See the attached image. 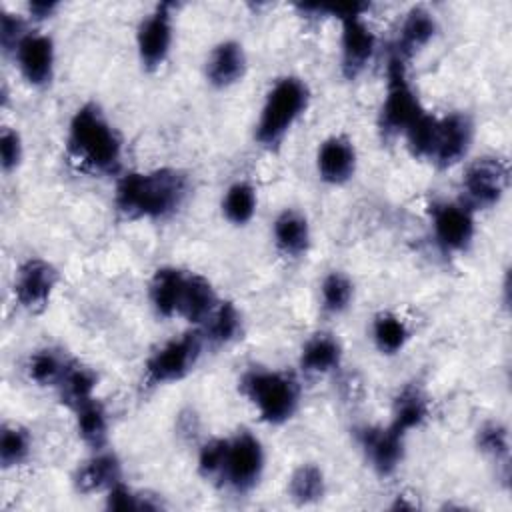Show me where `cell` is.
I'll list each match as a JSON object with an SVG mask.
<instances>
[{
  "label": "cell",
  "mask_w": 512,
  "mask_h": 512,
  "mask_svg": "<svg viewBox=\"0 0 512 512\" xmlns=\"http://www.w3.org/2000/svg\"><path fill=\"white\" fill-rule=\"evenodd\" d=\"M204 340L212 344H228L238 338L242 330V318L238 308L232 302H218L216 310L204 322Z\"/></svg>",
  "instance_id": "26"
},
{
  "label": "cell",
  "mask_w": 512,
  "mask_h": 512,
  "mask_svg": "<svg viewBox=\"0 0 512 512\" xmlns=\"http://www.w3.org/2000/svg\"><path fill=\"white\" fill-rule=\"evenodd\" d=\"M318 174L328 184H344L354 176L356 170V150L346 136L326 138L316 156Z\"/></svg>",
  "instance_id": "16"
},
{
  "label": "cell",
  "mask_w": 512,
  "mask_h": 512,
  "mask_svg": "<svg viewBox=\"0 0 512 512\" xmlns=\"http://www.w3.org/2000/svg\"><path fill=\"white\" fill-rule=\"evenodd\" d=\"M342 22V72L348 78L358 76L366 64L370 62L374 48H376V36L370 30V26L362 20V16L344 18Z\"/></svg>",
  "instance_id": "15"
},
{
  "label": "cell",
  "mask_w": 512,
  "mask_h": 512,
  "mask_svg": "<svg viewBox=\"0 0 512 512\" xmlns=\"http://www.w3.org/2000/svg\"><path fill=\"white\" fill-rule=\"evenodd\" d=\"M508 188V164L496 156H484L474 160L464 176L462 190L468 208H490L500 202Z\"/></svg>",
  "instance_id": "7"
},
{
  "label": "cell",
  "mask_w": 512,
  "mask_h": 512,
  "mask_svg": "<svg viewBox=\"0 0 512 512\" xmlns=\"http://www.w3.org/2000/svg\"><path fill=\"white\" fill-rule=\"evenodd\" d=\"M422 106L418 96L414 94L408 76L406 62L398 56H390L388 60V86L386 98L380 108V132L384 136L404 134L406 128L422 114Z\"/></svg>",
  "instance_id": "5"
},
{
  "label": "cell",
  "mask_w": 512,
  "mask_h": 512,
  "mask_svg": "<svg viewBox=\"0 0 512 512\" xmlns=\"http://www.w3.org/2000/svg\"><path fill=\"white\" fill-rule=\"evenodd\" d=\"M342 360V346L340 342L326 332L314 334L302 348L300 354V368L308 374H326L338 368Z\"/></svg>",
  "instance_id": "23"
},
{
  "label": "cell",
  "mask_w": 512,
  "mask_h": 512,
  "mask_svg": "<svg viewBox=\"0 0 512 512\" xmlns=\"http://www.w3.org/2000/svg\"><path fill=\"white\" fill-rule=\"evenodd\" d=\"M74 410L78 434L82 436V440L92 448H102L108 438V418L104 406L98 400L90 398L76 406Z\"/></svg>",
  "instance_id": "25"
},
{
  "label": "cell",
  "mask_w": 512,
  "mask_h": 512,
  "mask_svg": "<svg viewBox=\"0 0 512 512\" xmlns=\"http://www.w3.org/2000/svg\"><path fill=\"white\" fill-rule=\"evenodd\" d=\"M274 242L278 250L290 258L302 256L310 246V226L304 214L284 210L274 220Z\"/></svg>",
  "instance_id": "22"
},
{
  "label": "cell",
  "mask_w": 512,
  "mask_h": 512,
  "mask_svg": "<svg viewBox=\"0 0 512 512\" xmlns=\"http://www.w3.org/2000/svg\"><path fill=\"white\" fill-rule=\"evenodd\" d=\"M58 282L56 268L40 258L26 260L14 280V296L20 306H24L30 312H38L46 308L50 302V296L54 292V286Z\"/></svg>",
  "instance_id": "11"
},
{
  "label": "cell",
  "mask_w": 512,
  "mask_h": 512,
  "mask_svg": "<svg viewBox=\"0 0 512 512\" xmlns=\"http://www.w3.org/2000/svg\"><path fill=\"white\" fill-rule=\"evenodd\" d=\"M60 394L66 404L72 408L80 406L82 402L94 398V388H96V374L90 368H84L80 364L70 362L66 374L62 376L60 384Z\"/></svg>",
  "instance_id": "30"
},
{
  "label": "cell",
  "mask_w": 512,
  "mask_h": 512,
  "mask_svg": "<svg viewBox=\"0 0 512 512\" xmlns=\"http://www.w3.org/2000/svg\"><path fill=\"white\" fill-rule=\"evenodd\" d=\"M68 366L70 362L60 352L52 348H44L30 356L28 372H30V378L40 386H58Z\"/></svg>",
  "instance_id": "31"
},
{
  "label": "cell",
  "mask_w": 512,
  "mask_h": 512,
  "mask_svg": "<svg viewBox=\"0 0 512 512\" xmlns=\"http://www.w3.org/2000/svg\"><path fill=\"white\" fill-rule=\"evenodd\" d=\"M56 8H58L56 2H30V4H28L30 16L36 18V20H44V18L52 16Z\"/></svg>",
  "instance_id": "40"
},
{
  "label": "cell",
  "mask_w": 512,
  "mask_h": 512,
  "mask_svg": "<svg viewBox=\"0 0 512 512\" xmlns=\"http://www.w3.org/2000/svg\"><path fill=\"white\" fill-rule=\"evenodd\" d=\"M136 46L144 68L154 70L164 64L172 46V4H158L154 12L140 22Z\"/></svg>",
  "instance_id": "9"
},
{
  "label": "cell",
  "mask_w": 512,
  "mask_h": 512,
  "mask_svg": "<svg viewBox=\"0 0 512 512\" xmlns=\"http://www.w3.org/2000/svg\"><path fill=\"white\" fill-rule=\"evenodd\" d=\"M430 216L434 236L446 252H462L472 242L474 216L464 202H434Z\"/></svg>",
  "instance_id": "10"
},
{
  "label": "cell",
  "mask_w": 512,
  "mask_h": 512,
  "mask_svg": "<svg viewBox=\"0 0 512 512\" xmlns=\"http://www.w3.org/2000/svg\"><path fill=\"white\" fill-rule=\"evenodd\" d=\"M18 68L24 80L32 86H46L54 74V44L52 38L38 32H28L14 50Z\"/></svg>",
  "instance_id": "13"
},
{
  "label": "cell",
  "mask_w": 512,
  "mask_h": 512,
  "mask_svg": "<svg viewBox=\"0 0 512 512\" xmlns=\"http://www.w3.org/2000/svg\"><path fill=\"white\" fill-rule=\"evenodd\" d=\"M240 386L268 424L290 420L298 408V384L284 372L254 368L244 374Z\"/></svg>",
  "instance_id": "4"
},
{
  "label": "cell",
  "mask_w": 512,
  "mask_h": 512,
  "mask_svg": "<svg viewBox=\"0 0 512 512\" xmlns=\"http://www.w3.org/2000/svg\"><path fill=\"white\" fill-rule=\"evenodd\" d=\"M436 34V20L434 16L424 10V8H412L402 26H400V34H398V42L394 46V56H398L400 60L408 62V58L420 50L422 46H426L432 36Z\"/></svg>",
  "instance_id": "19"
},
{
  "label": "cell",
  "mask_w": 512,
  "mask_h": 512,
  "mask_svg": "<svg viewBox=\"0 0 512 512\" xmlns=\"http://www.w3.org/2000/svg\"><path fill=\"white\" fill-rule=\"evenodd\" d=\"M478 448L492 456L496 462L500 460H506L508 458V448H510V442H508V432L502 424L498 422H488L484 424L480 430H478Z\"/></svg>",
  "instance_id": "35"
},
{
  "label": "cell",
  "mask_w": 512,
  "mask_h": 512,
  "mask_svg": "<svg viewBox=\"0 0 512 512\" xmlns=\"http://www.w3.org/2000/svg\"><path fill=\"white\" fill-rule=\"evenodd\" d=\"M216 306L218 300L212 284L200 274H186L178 314L184 316L188 322L204 324L216 310Z\"/></svg>",
  "instance_id": "20"
},
{
  "label": "cell",
  "mask_w": 512,
  "mask_h": 512,
  "mask_svg": "<svg viewBox=\"0 0 512 512\" xmlns=\"http://www.w3.org/2000/svg\"><path fill=\"white\" fill-rule=\"evenodd\" d=\"M68 154L86 170L112 174L120 166L122 140L96 104L80 106L68 126Z\"/></svg>",
  "instance_id": "2"
},
{
  "label": "cell",
  "mask_w": 512,
  "mask_h": 512,
  "mask_svg": "<svg viewBox=\"0 0 512 512\" xmlns=\"http://www.w3.org/2000/svg\"><path fill=\"white\" fill-rule=\"evenodd\" d=\"M426 418H428V402L424 394L414 386L404 388L394 402V418L390 426L400 434H406L408 430L418 428Z\"/></svg>",
  "instance_id": "24"
},
{
  "label": "cell",
  "mask_w": 512,
  "mask_h": 512,
  "mask_svg": "<svg viewBox=\"0 0 512 512\" xmlns=\"http://www.w3.org/2000/svg\"><path fill=\"white\" fill-rule=\"evenodd\" d=\"M32 448L30 434L20 426H4L0 436V462L4 468L22 464Z\"/></svg>",
  "instance_id": "34"
},
{
  "label": "cell",
  "mask_w": 512,
  "mask_h": 512,
  "mask_svg": "<svg viewBox=\"0 0 512 512\" xmlns=\"http://www.w3.org/2000/svg\"><path fill=\"white\" fill-rule=\"evenodd\" d=\"M246 72V54L244 48L234 42L226 40L220 42L208 56L206 62V78L216 88H228L236 84Z\"/></svg>",
  "instance_id": "17"
},
{
  "label": "cell",
  "mask_w": 512,
  "mask_h": 512,
  "mask_svg": "<svg viewBox=\"0 0 512 512\" xmlns=\"http://www.w3.org/2000/svg\"><path fill=\"white\" fill-rule=\"evenodd\" d=\"M202 346L204 336L200 332H186L180 338L166 342L146 362V384L160 386L184 378L194 368Z\"/></svg>",
  "instance_id": "6"
},
{
  "label": "cell",
  "mask_w": 512,
  "mask_h": 512,
  "mask_svg": "<svg viewBox=\"0 0 512 512\" xmlns=\"http://www.w3.org/2000/svg\"><path fill=\"white\" fill-rule=\"evenodd\" d=\"M0 158L6 172L14 170L22 160V140L16 130L4 128L0 134Z\"/></svg>",
  "instance_id": "37"
},
{
  "label": "cell",
  "mask_w": 512,
  "mask_h": 512,
  "mask_svg": "<svg viewBox=\"0 0 512 512\" xmlns=\"http://www.w3.org/2000/svg\"><path fill=\"white\" fill-rule=\"evenodd\" d=\"M324 474L314 464L298 466L288 480V494L296 504H312L324 496Z\"/></svg>",
  "instance_id": "28"
},
{
  "label": "cell",
  "mask_w": 512,
  "mask_h": 512,
  "mask_svg": "<svg viewBox=\"0 0 512 512\" xmlns=\"http://www.w3.org/2000/svg\"><path fill=\"white\" fill-rule=\"evenodd\" d=\"M144 500L134 494L128 486H124L122 482H116L106 496V506L110 510H120V512H128V510H142Z\"/></svg>",
  "instance_id": "38"
},
{
  "label": "cell",
  "mask_w": 512,
  "mask_h": 512,
  "mask_svg": "<svg viewBox=\"0 0 512 512\" xmlns=\"http://www.w3.org/2000/svg\"><path fill=\"white\" fill-rule=\"evenodd\" d=\"M472 144V122L466 114L452 112L444 118H438V136L432 154V162L440 168L454 166L460 162Z\"/></svg>",
  "instance_id": "14"
},
{
  "label": "cell",
  "mask_w": 512,
  "mask_h": 512,
  "mask_svg": "<svg viewBox=\"0 0 512 512\" xmlns=\"http://www.w3.org/2000/svg\"><path fill=\"white\" fill-rule=\"evenodd\" d=\"M372 338L382 354H396L408 342L410 330L396 314L380 312L372 322Z\"/></svg>",
  "instance_id": "27"
},
{
  "label": "cell",
  "mask_w": 512,
  "mask_h": 512,
  "mask_svg": "<svg viewBox=\"0 0 512 512\" xmlns=\"http://www.w3.org/2000/svg\"><path fill=\"white\" fill-rule=\"evenodd\" d=\"M186 282V272L174 266L158 268L150 282V300L160 316H174L180 308V298Z\"/></svg>",
  "instance_id": "21"
},
{
  "label": "cell",
  "mask_w": 512,
  "mask_h": 512,
  "mask_svg": "<svg viewBox=\"0 0 512 512\" xmlns=\"http://www.w3.org/2000/svg\"><path fill=\"white\" fill-rule=\"evenodd\" d=\"M122 466L112 452H98L86 460L74 474V486L80 494H94L100 490H110L120 482Z\"/></svg>",
  "instance_id": "18"
},
{
  "label": "cell",
  "mask_w": 512,
  "mask_h": 512,
  "mask_svg": "<svg viewBox=\"0 0 512 512\" xmlns=\"http://www.w3.org/2000/svg\"><path fill=\"white\" fill-rule=\"evenodd\" d=\"M264 470V450L260 440L250 432H240L228 440L226 464L222 470V480L234 492L252 490Z\"/></svg>",
  "instance_id": "8"
},
{
  "label": "cell",
  "mask_w": 512,
  "mask_h": 512,
  "mask_svg": "<svg viewBox=\"0 0 512 512\" xmlns=\"http://www.w3.org/2000/svg\"><path fill=\"white\" fill-rule=\"evenodd\" d=\"M188 194V178L174 168L128 172L118 180L114 202L128 218L162 220L172 216Z\"/></svg>",
  "instance_id": "1"
},
{
  "label": "cell",
  "mask_w": 512,
  "mask_h": 512,
  "mask_svg": "<svg viewBox=\"0 0 512 512\" xmlns=\"http://www.w3.org/2000/svg\"><path fill=\"white\" fill-rule=\"evenodd\" d=\"M226 454H228V440L216 438L206 442L200 448L198 454V468L206 478H222V470L226 464Z\"/></svg>",
  "instance_id": "36"
},
{
  "label": "cell",
  "mask_w": 512,
  "mask_h": 512,
  "mask_svg": "<svg viewBox=\"0 0 512 512\" xmlns=\"http://www.w3.org/2000/svg\"><path fill=\"white\" fill-rule=\"evenodd\" d=\"M26 34L28 32L24 28V22L18 16L8 14V12L2 14V18H0V42H2L4 50H16V46L20 44V40Z\"/></svg>",
  "instance_id": "39"
},
{
  "label": "cell",
  "mask_w": 512,
  "mask_h": 512,
  "mask_svg": "<svg viewBox=\"0 0 512 512\" xmlns=\"http://www.w3.org/2000/svg\"><path fill=\"white\" fill-rule=\"evenodd\" d=\"M370 464L382 476L392 474L404 456V434L392 426H366L356 432Z\"/></svg>",
  "instance_id": "12"
},
{
  "label": "cell",
  "mask_w": 512,
  "mask_h": 512,
  "mask_svg": "<svg viewBox=\"0 0 512 512\" xmlns=\"http://www.w3.org/2000/svg\"><path fill=\"white\" fill-rule=\"evenodd\" d=\"M410 152L416 158H428L432 160L436 136H438V118L422 112L404 132Z\"/></svg>",
  "instance_id": "32"
},
{
  "label": "cell",
  "mask_w": 512,
  "mask_h": 512,
  "mask_svg": "<svg viewBox=\"0 0 512 512\" xmlns=\"http://www.w3.org/2000/svg\"><path fill=\"white\" fill-rule=\"evenodd\" d=\"M320 292H322V308L330 314H340L342 310H346L350 306L354 286L346 274L330 272L322 280Z\"/></svg>",
  "instance_id": "33"
},
{
  "label": "cell",
  "mask_w": 512,
  "mask_h": 512,
  "mask_svg": "<svg viewBox=\"0 0 512 512\" xmlns=\"http://www.w3.org/2000/svg\"><path fill=\"white\" fill-rule=\"evenodd\" d=\"M308 98V88L300 78H280L266 94L254 132L256 140L266 148L278 146L294 122L304 114Z\"/></svg>",
  "instance_id": "3"
},
{
  "label": "cell",
  "mask_w": 512,
  "mask_h": 512,
  "mask_svg": "<svg viewBox=\"0 0 512 512\" xmlns=\"http://www.w3.org/2000/svg\"><path fill=\"white\" fill-rule=\"evenodd\" d=\"M222 212L228 222L244 226L256 212V190L248 182H234L222 200Z\"/></svg>",
  "instance_id": "29"
}]
</instances>
